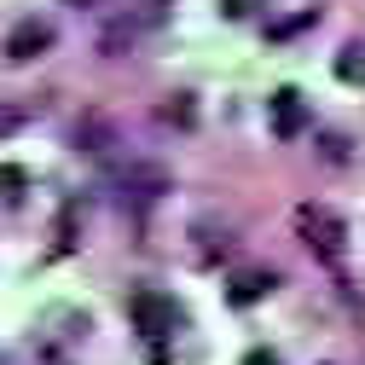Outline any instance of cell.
Instances as JSON below:
<instances>
[{
    "mask_svg": "<svg viewBox=\"0 0 365 365\" xmlns=\"http://www.w3.org/2000/svg\"><path fill=\"white\" fill-rule=\"evenodd\" d=\"M296 232H302V244L325 261V267H342V255H348V226H342V215H331L325 203H302V209H296Z\"/></svg>",
    "mask_w": 365,
    "mask_h": 365,
    "instance_id": "cell-1",
    "label": "cell"
},
{
    "mask_svg": "<svg viewBox=\"0 0 365 365\" xmlns=\"http://www.w3.org/2000/svg\"><path fill=\"white\" fill-rule=\"evenodd\" d=\"M157 24V0L151 6H140V12H122V18H110L105 24V35H99V58H128L133 47H140V35Z\"/></svg>",
    "mask_w": 365,
    "mask_h": 365,
    "instance_id": "cell-2",
    "label": "cell"
},
{
    "mask_svg": "<svg viewBox=\"0 0 365 365\" xmlns=\"http://www.w3.org/2000/svg\"><path fill=\"white\" fill-rule=\"evenodd\" d=\"M53 18H24V24H12L6 29V41H0V53H6V64H29V58H41L53 47Z\"/></svg>",
    "mask_w": 365,
    "mask_h": 365,
    "instance_id": "cell-3",
    "label": "cell"
},
{
    "mask_svg": "<svg viewBox=\"0 0 365 365\" xmlns=\"http://www.w3.org/2000/svg\"><path fill=\"white\" fill-rule=\"evenodd\" d=\"M133 319H140V331H145V336H168L180 313H174L163 296H151V290H145V296H133Z\"/></svg>",
    "mask_w": 365,
    "mask_h": 365,
    "instance_id": "cell-4",
    "label": "cell"
},
{
    "mask_svg": "<svg viewBox=\"0 0 365 365\" xmlns=\"http://www.w3.org/2000/svg\"><path fill=\"white\" fill-rule=\"evenodd\" d=\"M70 140H76V151H87V157H105V151L116 145V128H110L105 116H81V122L70 128Z\"/></svg>",
    "mask_w": 365,
    "mask_h": 365,
    "instance_id": "cell-5",
    "label": "cell"
},
{
    "mask_svg": "<svg viewBox=\"0 0 365 365\" xmlns=\"http://www.w3.org/2000/svg\"><path fill=\"white\" fill-rule=\"evenodd\" d=\"M302 122H307V110H302V93H296V87H279V93H272V128H279V140L302 133Z\"/></svg>",
    "mask_w": 365,
    "mask_h": 365,
    "instance_id": "cell-6",
    "label": "cell"
},
{
    "mask_svg": "<svg viewBox=\"0 0 365 365\" xmlns=\"http://www.w3.org/2000/svg\"><path fill=\"white\" fill-rule=\"evenodd\" d=\"M116 186H122V203H128V197H133V203H151V197L168 186V180H163V168H128Z\"/></svg>",
    "mask_w": 365,
    "mask_h": 365,
    "instance_id": "cell-7",
    "label": "cell"
},
{
    "mask_svg": "<svg viewBox=\"0 0 365 365\" xmlns=\"http://www.w3.org/2000/svg\"><path fill=\"white\" fill-rule=\"evenodd\" d=\"M272 284H279V272H272V267H250V272H238V279H232V302L250 307V302H261Z\"/></svg>",
    "mask_w": 365,
    "mask_h": 365,
    "instance_id": "cell-8",
    "label": "cell"
},
{
    "mask_svg": "<svg viewBox=\"0 0 365 365\" xmlns=\"http://www.w3.org/2000/svg\"><path fill=\"white\" fill-rule=\"evenodd\" d=\"M336 81L365 87V41H348V47L336 53Z\"/></svg>",
    "mask_w": 365,
    "mask_h": 365,
    "instance_id": "cell-9",
    "label": "cell"
},
{
    "mask_svg": "<svg viewBox=\"0 0 365 365\" xmlns=\"http://www.w3.org/2000/svg\"><path fill=\"white\" fill-rule=\"evenodd\" d=\"M29 116H35L29 105H18V99H0V140H12V133H18Z\"/></svg>",
    "mask_w": 365,
    "mask_h": 365,
    "instance_id": "cell-10",
    "label": "cell"
},
{
    "mask_svg": "<svg viewBox=\"0 0 365 365\" xmlns=\"http://www.w3.org/2000/svg\"><path fill=\"white\" fill-rule=\"evenodd\" d=\"M163 122H180V128H192V122H197L192 99H180V105H163Z\"/></svg>",
    "mask_w": 365,
    "mask_h": 365,
    "instance_id": "cell-11",
    "label": "cell"
},
{
    "mask_svg": "<svg viewBox=\"0 0 365 365\" xmlns=\"http://www.w3.org/2000/svg\"><path fill=\"white\" fill-rule=\"evenodd\" d=\"M18 192H24V168H0V197L12 203Z\"/></svg>",
    "mask_w": 365,
    "mask_h": 365,
    "instance_id": "cell-12",
    "label": "cell"
},
{
    "mask_svg": "<svg viewBox=\"0 0 365 365\" xmlns=\"http://www.w3.org/2000/svg\"><path fill=\"white\" fill-rule=\"evenodd\" d=\"M255 6H261V0H220L226 18H255Z\"/></svg>",
    "mask_w": 365,
    "mask_h": 365,
    "instance_id": "cell-13",
    "label": "cell"
},
{
    "mask_svg": "<svg viewBox=\"0 0 365 365\" xmlns=\"http://www.w3.org/2000/svg\"><path fill=\"white\" fill-rule=\"evenodd\" d=\"M319 145H325V157H331V163H342V157H348V151H342V145H348L342 133H325V140H319Z\"/></svg>",
    "mask_w": 365,
    "mask_h": 365,
    "instance_id": "cell-14",
    "label": "cell"
},
{
    "mask_svg": "<svg viewBox=\"0 0 365 365\" xmlns=\"http://www.w3.org/2000/svg\"><path fill=\"white\" fill-rule=\"evenodd\" d=\"M244 365H279V354H272V348H255V354H244Z\"/></svg>",
    "mask_w": 365,
    "mask_h": 365,
    "instance_id": "cell-15",
    "label": "cell"
},
{
    "mask_svg": "<svg viewBox=\"0 0 365 365\" xmlns=\"http://www.w3.org/2000/svg\"><path fill=\"white\" fill-rule=\"evenodd\" d=\"M64 6H99V0H64Z\"/></svg>",
    "mask_w": 365,
    "mask_h": 365,
    "instance_id": "cell-16",
    "label": "cell"
}]
</instances>
